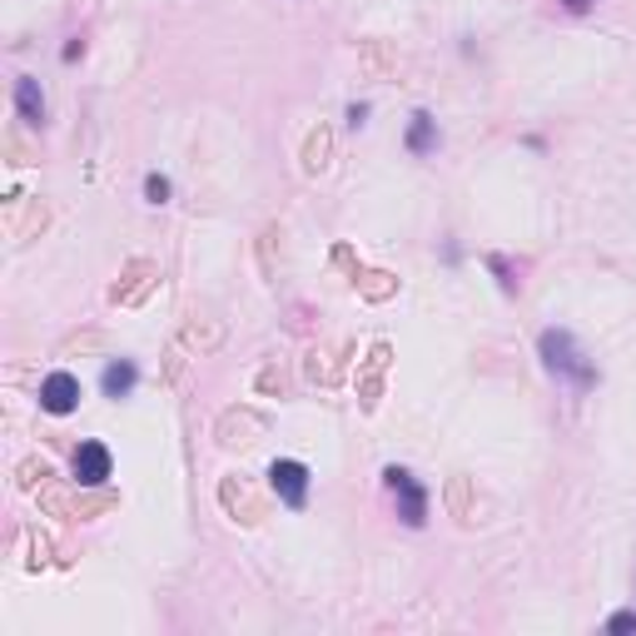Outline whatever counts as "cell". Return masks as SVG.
<instances>
[{
  "instance_id": "obj_1",
  "label": "cell",
  "mask_w": 636,
  "mask_h": 636,
  "mask_svg": "<svg viewBox=\"0 0 636 636\" xmlns=\"http://www.w3.org/2000/svg\"><path fill=\"white\" fill-rule=\"evenodd\" d=\"M537 354H543V364H547V374L562 378V384H572V388H597V368H592V358L577 348V338L567 334V328H547L543 338H537Z\"/></svg>"
},
{
  "instance_id": "obj_2",
  "label": "cell",
  "mask_w": 636,
  "mask_h": 636,
  "mask_svg": "<svg viewBox=\"0 0 636 636\" xmlns=\"http://www.w3.org/2000/svg\"><path fill=\"white\" fill-rule=\"evenodd\" d=\"M384 483H388V493H394L403 523H408V527H423V523H428V493H423L418 477L394 463V468H384Z\"/></svg>"
},
{
  "instance_id": "obj_3",
  "label": "cell",
  "mask_w": 636,
  "mask_h": 636,
  "mask_svg": "<svg viewBox=\"0 0 636 636\" xmlns=\"http://www.w3.org/2000/svg\"><path fill=\"white\" fill-rule=\"evenodd\" d=\"M269 487L279 493L284 507H304V503H309V468L294 463V458H279L269 468Z\"/></svg>"
},
{
  "instance_id": "obj_4",
  "label": "cell",
  "mask_w": 636,
  "mask_h": 636,
  "mask_svg": "<svg viewBox=\"0 0 636 636\" xmlns=\"http://www.w3.org/2000/svg\"><path fill=\"white\" fill-rule=\"evenodd\" d=\"M40 408L46 413H56V418H66V413H76L80 408V378L76 374H50L46 384H40Z\"/></svg>"
},
{
  "instance_id": "obj_5",
  "label": "cell",
  "mask_w": 636,
  "mask_h": 636,
  "mask_svg": "<svg viewBox=\"0 0 636 636\" xmlns=\"http://www.w3.org/2000/svg\"><path fill=\"white\" fill-rule=\"evenodd\" d=\"M110 468H115V458L105 443H80L76 448V483L80 487H100L105 477H110Z\"/></svg>"
},
{
  "instance_id": "obj_6",
  "label": "cell",
  "mask_w": 636,
  "mask_h": 636,
  "mask_svg": "<svg viewBox=\"0 0 636 636\" xmlns=\"http://www.w3.org/2000/svg\"><path fill=\"white\" fill-rule=\"evenodd\" d=\"M16 110H20V120L26 125H46V95H40V85L30 80V76H20L16 80Z\"/></svg>"
},
{
  "instance_id": "obj_7",
  "label": "cell",
  "mask_w": 636,
  "mask_h": 636,
  "mask_svg": "<svg viewBox=\"0 0 636 636\" xmlns=\"http://www.w3.org/2000/svg\"><path fill=\"white\" fill-rule=\"evenodd\" d=\"M433 145H438V120H433L428 110H418V115H413V130H408V150L413 155H428Z\"/></svg>"
},
{
  "instance_id": "obj_8",
  "label": "cell",
  "mask_w": 636,
  "mask_h": 636,
  "mask_svg": "<svg viewBox=\"0 0 636 636\" xmlns=\"http://www.w3.org/2000/svg\"><path fill=\"white\" fill-rule=\"evenodd\" d=\"M135 378H140V368H135L130 358H120V364L105 368V394H110V398H125V394L135 388Z\"/></svg>"
},
{
  "instance_id": "obj_9",
  "label": "cell",
  "mask_w": 636,
  "mask_h": 636,
  "mask_svg": "<svg viewBox=\"0 0 636 636\" xmlns=\"http://www.w3.org/2000/svg\"><path fill=\"white\" fill-rule=\"evenodd\" d=\"M145 199H150V205H169V179H165V175H150V179H145Z\"/></svg>"
},
{
  "instance_id": "obj_10",
  "label": "cell",
  "mask_w": 636,
  "mask_h": 636,
  "mask_svg": "<svg viewBox=\"0 0 636 636\" xmlns=\"http://www.w3.org/2000/svg\"><path fill=\"white\" fill-rule=\"evenodd\" d=\"M607 632H636V612H617V617L607 622Z\"/></svg>"
},
{
  "instance_id": "obj_11",
  "label": "cell",
  "mask_w": 636,
  "mask_h": 636,
  "mask_svg": "<svg viewBox=\"0 0 636 636\" xmlns=\"http://www.w3.org/2000/svg\"><path fill=\"white\" fill-rule=\"evenodd\" d=\"M562 6H567L572 16H582V10H592V0H562Z\"/></svg>"
}]
</instances>
